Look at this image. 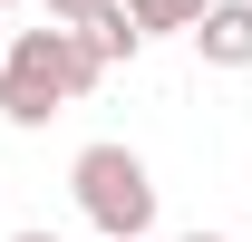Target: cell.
<instances>
[{
  "label": "cell",
  "instance_id": "obj_3",
  "mask_svg": "<svg viewBox=\"0 0 252 242\" xmlns=\"http://www.w3.org/2000/svg\"><path fill=\"white\" fill-rule=\"evenodd\" d=\"M194 49H204V68H252V0H214L194 20Z\"/></svg>",
  "mask_w": 252,
  "mask_h": 242
},
{
  "label": "cell",
  "instance_id": "obj_2",
  "mask_svg": "<svg viewBox=\"0 0 252 242\" xmlns=\"http://www.w3.org/2000/svg\"><path fill=\"white\" fill-rule=\"evenodd\" d=\"M68 194H78V213L97 223V242H146L156 233V175H146V155L136 146H78V165H68Z\"/></svg>",
  "mask_w": 252,
  "mask_h": 242
},
{
  "label": "cell",
  "instance_id": "obj_5",
  "mask_svg": "<svg viewBox=\"0 0 252 242\" xmlns=\"http://www.w3.org/2000/svg\"><path fill=\"white\" fill-rule=\"evenodd\" d=\"M214 0H126V20H136V39H156V30H194Z\"/></svg>",
  "mask_w": 252,
  "mask_h": 242
},
{
  "label": "cell",
  "instance_id": "obj_6",
  "mask_svg": "<svg viewBox=\"0 0 252 242\" xmlns=\"http://www.w3.org/2000/svg\"><path fill=\"white\" fill-rule=\"evenodd\" d=\"M88 10H97V0H49V30H78Z\"/></svg>",
  "mask_w": 252,
  "mask_h": 242
},
{
  "label": "cell",
  "instance_id": "obj_9",
  "mask_svg": "<svg viewBox=\"0 0 252 242\" xmlns=\"http://www.w3.org/2000/svg\"><path fill=\"white\" fill-rule=\"evenodd\" d=\"M0 10H20V0H0Z\"/></svg>",
  "mask_w": 252,
  "mask_h": 242
},
{
  "label": "cell",
  "instance_id": "obj_7",
  "mask_svg": "<svg viewBox=\"0 0 252 242\" xmlns=\"http://www.w3.org/2000/svg\"><path fill=\"white\" fill-rule=\"evenodd\" d=\"M10 242H59V233H39V223H30V233H10Z\"/></svg>",
  "mask_w": 252,
  "mask_h": 242
},
{
  "label": "cell",
  "instance_id": "obj_8",
  "mask_svg": "<svg viewBox=\"0 0 252 242\" xmlns=\"http://www.w3.org/2000/svg\"><path fill=\"white\" fill-rule=\"evenodd\" d=\"M175 242H233V233H175Z\"/></svg>",
  "mask_w": 252,
  "mask_h": 242
},
{
  "label": "cell",
  "instance_id": "obj_10",
  "mask_svg": "<svg viewBox=\"0 0 252 242\" xmlns=\"http://www.w3.org/2000/svg\"><path fill=\"white\" fill-rule=\"evenodd\" d=\"M0 49H10V30H0Z\"/></svg>",
  "mask_w": 252,
  "mask_h": 242
},
{
  "label": "cell",
  "instance_id": "obj_1",
  "mask_svg": "<svg viewBox=\"0 0 252 242\" xmlns=\"http://www.w3.org/2000/svg\"><path fill=\"white\" fill-rule=\"evenodd\" d=\"M97 78H107V59H97L78 30H10V49H0V117L10 126H49L68 97H88Z\"/></svg>",
  "mask_w": 252,
  "mask_h": 242
},
{
  "label": "cell",
  "instance_id": "obj_4",
  "mask_svg": "<svg viewBox=\"0 0 252 242\" xmlns=\"http://www.w3.org/2000/svg\"><path fill=\"white\" fill-rule=\"evenodd\" d=\"M78 39H88V49H97V59H107V68L146 49V39H136V20H126V0H97L88 20H78Z\"/></svg>",
  "mask_w": 252,
  "mask_h": 242
}]
</instances>
